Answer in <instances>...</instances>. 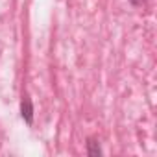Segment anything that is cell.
Instances as JSON below:
<instances>
[{"label": "cell", "mask_w": 157, "mask_h": 157, "mask_svg": "<svg viewBox=\"0 0 157 157\" xmlns=\"http://www.w3.org/2000/svg\"><path fill=\"white\" fill-rule=\"evenodd\" d=\"M21 115L24 118V122L28 126L33 124V104H32V98L28 94L22 96V102H21Z\"/></svg>", "instance_id": "obj_1"}, {"label": "cell", "mask_w": 157, "mask_h": 157, "mask_svg": "<svg viewBox=\"0 0 157 157\" xmlns=\"http://www.w3.org/2000/svg\"><path fill=\"white\" fill-rule=\"evenodd\" d=\"M87 155L89 157H98L102 155V148H100V142L96 139H87Z\"/></svg>", "instance_id": "obj_2"}, {"label": "cell", "mask_w": 157, "mask_h": 157, "mask_svg": "<svg viewBox=\"0 0 157 157\" xmlns=\"http://www.w3.org/2000/svg\"><path fill=\"white\" fill-rule=\"evenodd\" d=\"M129 4H131L133 8H140V6L146 4V0H129Z\"/></svg>", "instance_id": "obj_3"}]
</instances>
